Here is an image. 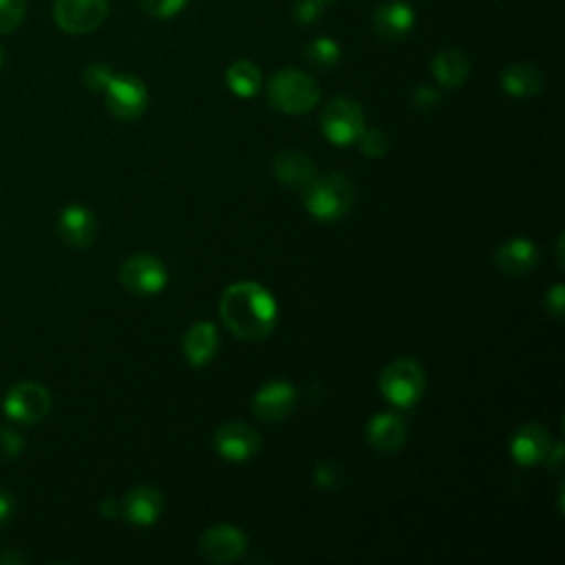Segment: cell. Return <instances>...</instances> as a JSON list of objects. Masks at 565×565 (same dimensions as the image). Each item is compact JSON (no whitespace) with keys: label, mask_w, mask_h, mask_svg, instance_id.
<instances>
[{"label":"cell","mask_w":565,"mask_h":565,"mask_svg":"<svg viewBox=\"0 0 565 565\" xmlns=\"http://www.w3.org/2000/svg\"><path fill=\"white\" fill-rule=\"evenodd\" d=\"M344 481V470L338 461L324 459L313 468V483L320 490H335L340 488Z\"/></svg>","instance_id":"obj_25"},{"label":"cell","mask_w":565,"mask_h":565,"mask_svg":"<svg viewBox=\"0 0 565 565\" xmlns=\"http://www.w3.org/2000/svg\"><path fill=\"white\" fill-rule=\"evenodd\" d=\"M108 15V0H55L53 20L71 35L95 31Z\"/></svg>","instance_id":"obj_10"},{"label":"cell","mask_w":565,"mask_h":565,"mask_svg":"<svg viewBox=\"0 0 565 565\" xmlns=\"http://www.w3.org/2000/svg\"><path fill=\"white\" fill-rule=\"evenodd\" d=\"M320 130L333 146H351L364 130L362 106L344 95L333 97L320 113Z\"/></svg>","instance_id":"obj_5"},{"label":"cell","mask_w":565,"mask_h":565,"mask_svg":"<svg viewBox=\"0 0 565 565\" xmlns=\"http://www.w3.org/2000/svg\"><path fill=\"white\" fill-rule=\"evenodd\" d=\"M99 512L104 519H115L121 514V501L115 499V497H106L102 503H99Z\"/></svg>","instance_id":"obj_34"},{"label":"cell","mask_w":565,"mask_h":565,"mask_svg":"<svg viewBox=\"0 0 565 565\" xmlns=\"http://www.w3.org/2000/svg\"><path fill=\"white\" fill-rule=\"evenodd\" d=\"M426 391V373L419 362L397 358L388 362L380 375V393L397 408L415 406Z\"/></svg>","instance_id":"obj_4"},{"label":"cell","mask_w":565,"mask_h":565,"mask_svg":"<svg viewBox=\"0 0 565 565\" xmlns=\"http://www.w3.org/2000/svg\"><path fill=\"white\" fill-rule=\"evenodd\" d=\"M13 512V497L7 490H0V525L11 516Z\"/></svg>","instance_id":"obj_35"},{"label":"cell","mask_w":565,"mask_h":565,"mask_svg":"<svg viewBox=\"0 0 565 565\" xmlns=\"http://www.w3.org/2000/svg\"><path fill=\"white\" fill-rule=\"evenodd\" d=\"M320 99L316 79L298 68H282L267 82V102L274 110L285 115H302L313 110Z\"/></svg>","instance_id":"obj_3"},{"label":"cell","mask_w":565,"mask_h":565,"mask_svg":"<svg viewBox=\"0 0 565 565\" xmlns=\"http://www.w3.org/2000/svg\"><path fill=\"white\" fill-rule=\"evenodd\" d=\"M218 313L223 324L238 340L247 342L265 340L278 320V307L271 291L256 280H238L230 285L218 300Z\"/></svg>","instance_id":"obj_1"},{"label":"cell","mask_w":565,"mask_h":565,"mask_svg":"<svg viewBox=\"0 0 565 565\" xmlns=\"http://www.w3.org/2000/svg\"><path fill=\"white\" fill-rule=\"evenodd\" d=\"M2 408L11 422L33 426L49 415L51 395L38 382H18L7 391Z\"/></svg>","instance_id":"obj_8"},{"label":"cell","mask_w":565,"mask_h":565,"mask_svg":"<svg viewBox=\"0 0 565 565\" xmlns=\"http://www.w3.org/2000/svg\"><path fill=\"white\" fill-rule=\"evenodd\" d=\"M212 446L221 459L243 463L260 450V435L243 422H225L214 430Z\"/></svg>","instance_id":"obj_11"},{"label":"cell","mask_w":565,"mask_h":565,"mask_svg":"<svg viewBox=\"0 0 565 565\" xmlns=\"http://www.w3.org/2000/svg\"><path fill=\"white\" fill-rule=\"evenodd\" d=\"M333 0H298L294 7V18L302 24H311L316 22L324 9L331 4Z\"/></svg>","instance_id":"obj_29"},{"label":"cell","mask_w":565,"mask_h":565,"mask_svg":"<svg viewBox=\"0 0 565 565\" xmlns=\"http://www.w3.org/2000/svg\"><path fill=\"white\" fill-rule=\"evenodd\" d=\"M57 232L66 245L75 249H86L97 236V221L88 207L73 203L60 212Z\"/></svg>","instance_id":"obj_15"},{"label":"cell","mask_w":565,"mask_h":565,"mask_svg":"<svg viewBox=\"0 0 565 565\" xmlns=\"http://www.w3.org/2000/svg\"><path fill=\"white\" fill-rule=\"evenodd\" d=\"M413 24H415V13L411 4L402 0L384 2L373 13V31L380 40H386V42H397L406 38Z\"/></svg>","instance_id":"obj_18"},{"label":"cell","mask_w":565,"mask_h":565,"mask_svg":"<svg viewBox=\"0 0 565 565\" xmlns=\"http://www.w3.org/2000/svg\"><path fill=\"white\" fill-rule=\"evenodd\" d=\"M199 556L212 565H225L238 561L247 550V539L241 527L230 523H216L199 536Z\"/></svg>","instance_id":"obj_9"},{"label":"cell","mask_w":565,"mask_h":565,"mask_svg":"<svg viewBox=\"0 0 565 565\" xmlns=\"http://www.w3.org/2000/svg\"><path fill=\"white\" fill-rule=\"evenodd\" d=\"M406 424L395 413H375L366 424V441L369 446L384 457L399 452L406 444Z\"/></svg>","instance_id":"obj_14"},{"label":"cell","mask_w":565,"mask_h":565,"mask_svg":"<svg viewBox=\"0 0 565 565\" xmlns=\"http://www.w3.org/2000/svg\"><path fill=\"white\" fill-rule=\"evenodd\" d=\"M340 44L331 38H316L309 42L307 51H305V57L311 66L316 68H331L340 62Z\"/></svg>","instance_id":"obj_24"},{"label":"cell","mask_w":565,"mask_h":565,"mask_svg":"<svg viewBox=\"0 0 565 565\" xmlns=\"http://www.w3.org/2000/svg\"><path fill=\"white\" fill-rule=\"evenodd\" d=\"M2 62H4V53H2V49H0V68H2Z\"/></svg>","instance_id":"obj_36"},{"label":"cell","mask_w":565,"mask_h":565,"mask_svg":"<svg viewBox=\"0 0 565 565\" xmlns=\"http://www.w3.org/2000/svg\"><path fill=\"white\" fill-rule=\"evenodd\" d=\"M216 349H218V331L207 320L194 322L183 335V355L188 364L194 369L205 366L216 355Z\"/></svg>","instance_id":"obj_20"},{"label":"cell","mask_w":565,"mask_h":565,"mask_svg":"<svg viewBox=\"0 0 565 565\" xmlns=\"http://www.w3.org/2000/svg\"><path fill=\"white\" fill-rule=\"evenodd\" d=\"M552 446H554V439L541 422H525L512 433L508 450L514 463L530 468V466L543 463Z\"/></svg>","instance_id":"obj_12"},{"label":"cell","mask_w":565,"mask_h":565,"mask_svg":"<svg viewBox=\"0 0 565 565\" xmlns=\"http://www.w3.org/2000/svg\"><path fill=\"white\" fill-rule=\"evenodd\" d=\"M358 143H360L362 154L369 157V159H380V157H384V154L388 152V146H391L388 135L382 132L380 128H371V130L364 128L362 135L358 137Z\"/></svg>","instance_id":"obj_27"},{"label":"cell","mask_w":565,"mask_h":565,"mask_svg":"<svg viewBox=\"0 0 565 565\" xmlns=\"http://www.w3.org/2000/svg\"><path fill=\"white\" fill-rule=\"evenodd\" d=\"M113 68L104 62H93L84 68V84L90 88V90H104L106 84L110 82L113 77Z\"/></svg>","instance_id":"obj_30"},{"label":"cell","mask_w":565,"mask_h":565,"mask_svg":"<svg viewBox=\"0 0 565 565\" xmlns=\"http://www.w3.org/2000/svg\"><path fill=\"white\" fill-rule=\"evenodd\" d=\"M225 84L238 97H254L263 86V75L254 62L236 60L225 71Z\"/></svg>","instance_id":"obj_23"},{"label":"cell","mask_w":565,"mask_h":565,"mask_svg":"<svg viewBox=\"0 0 565 565\" xmlns=\"http://www.w3.org/2000/svg\"><path fill=\"white\" fill-rule=\"evenodd\" d=\"M543 73L532 62H512L501 71V88L519 99H527L541 93Z\"/></svg>","instance_id":"obj_21"},{"label":"cell","mask_w":565,"mask_h":565,"mask_svg":"<svg viewBox=\"0 0 565 565\" xmlns=\"http://www.w3.org/2000/svg\"><path fill=\"white\" fill-rule=\"evenodd\" d=\"M24 444H22V437L7 428V426H0V459H15L20 452H22Z\"/></svg>","instance_id":"obj_32"},{"label":"cell","mask_w":565,"mask_h":565,"mask_svg":"<svg viewBox=\"0 0 565 565\" xmlns=\"http://www.w3.org/2000/svg\"><path fill=\"white\" fill-rule=\"evenodd\" d=\"M302 192V203L307 212L322 223L342 218L355 201V183L344 172L316 177Z\"/></svg>","instance_id":"obj_2"},{"label":"cell","mask_w":565,"mask_h":565,"mask_svg":"<svg viewBox=\"0 0 565 565\" xmlns=\"http://www.w3.org/2000/svg\"><path fill=\"white\" fill-rule=\"evenodd\" d=\"M539 265V247L534 241L514 236L501 243L494 252V267L505 276H525Z\"/></svg>","instance_id":"obj_16"},{"label":"cell","mask_w":565,"mask_h":565,"mask_svg":"<svg viewBox=\"0 0 565 565\" xmlns=\"http://www.w3.org/2000/svg\"><path fill=\"white\" fill-rule=\"evenodd\" d=\"M433 75L444 88H459L470 75V62L459 49H444L433 57Z\"/></svg>","instance_id":"obj_22"},{"label":"cell","mask_w":565,"mask_h":565,"mask_svg":"<svg viewBox=\"0 0 565 565\" xmlns=\"http://www.w3.org/2000/svg\"><path fill=\"white\" fill-rule=\"evenodd\" d=\"M104 104L113 117L132 121L146 113L148 88L137 75H113L104 88Z\"/></svg>","instance_id":"obj_6"},{"label":"cell","mask_w":565,"mask_h":565,"mask_svg":"<svg viewBox=\"0 0 565 565\" xmlns=\"http://www.w3.org/2000/svg\"><path fill=\"white\" fill-rule=\"evenodd\" d=\"M271 172L278 183L291 190H305L318 174L313 161L298 150H282L271 161Z\"/></svg>","instance_id":"obj_19"},{"label":"cell","mask_w":565,"mask_h":565,"mask_svg":"<svg viewBox=\"0 0 565 565\" xmlns=\"http://www.w3.org/2000/svg\"><path fill=\"white\" fill-rule=\"evenodd\" d=\"M26 15V0H0V35L13 33Z\"/></svg>","instance_id":"obj_26"},{"label":"cell","mask_w":565,"mask_h":565,"mask_svg":"<svg viewBox=\"0 0 565 565\" xmlns=\"http://www.w3.org/2000/svg\"><path fill=\"white\" fill-rule=\"evenodd\" d=\"M119 282L135 296H154L166 289L168 269L152 254H135L121 263Z\"/></svg>","instance_id":"obj_7"},{"label":"cell","mask_w":565,"mask_h":565,"mask_svg":"<svg viewBox=\"0 0 565 565\" xmlns=\"http://www.w3.org/2000/svg\"><path fill=\"white\" fill-rule=\"evenodd\" d=\"M296 406V388L287 380L265 382L252 397V411L260 422L274 424L285 419Z\"/></svg>","instance_id":"obj_13"},{"label":"cell","mask_w":565,"mask_h":565,"mask_svg":"<svg viewBox=\"0 0 565 565\" xmlns=\"http://www.w3.org/2000/svg\"><path fill=\"white\" fill-rule=\"evenodd\" d=\"M163 512V494L154 486H135L121 499V514L132 525H152Z\"/></svg>","instance_id":"obj_17"},{"label":"cell","mask_w":565,"mask_h":565,"mask_svg":"<svg viewBox=\"0 0 565 565\" xmlns=\"http://www.w3.org/2000/svg\"><path fill=\"white\" fill-rule=\"evenodd\" d=\"M563 309H565V289L561 282H556L547 294H545V311L552 318H563Z\"/></svg>","instance_id":"obj_33"},{"label":"cell","mask_w":565,"mask_h":565,"mask_svg":"<svg viewBox=\"0 0 565 565\" xmlns=\"http://www.w3.org/2000/svg\"><path fill=\"white\" fill-rule=\"evenodd\" d=\"M411 104H413V108L419 110V113H430V110H435V108L441 104V93H439L437 88H433V86L422 84V86H417V88L413 90Z\"/></svg>","instance_id":"obj_28"},{"label":"cell","mask_w":565,"mask_h":565,"mask_svg":"<svg viewBox=\"0 0 565 565\" xmlns=\"http://www.w3.org/2000/svg\"><path fill=\"white\" fill-rule=\"evenodd\" d=\"M190 0H139L141 9L154 18H172L177 15Z\"/></svg>","instance_id":"obj_31"}]
</instances>
